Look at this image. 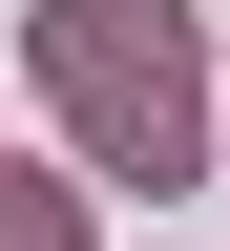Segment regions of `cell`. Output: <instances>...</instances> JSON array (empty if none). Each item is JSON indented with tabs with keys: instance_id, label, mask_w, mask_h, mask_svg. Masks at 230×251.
<instances>
[{
	"instance_id": "7a4b0ae2",
	"label": "cell",
	"mask_w": 230,
	"mask_h": 251,
	"mask_svg": "<svg viewBox=\"0 0 230 251\" xmlns=\"http://www.w3.org/2000/svg\"><path fill=\"white\" fill-rule=\"evenodd\" d=\"M0 251H84V230H63V188H0Z\"/></svg>"
},
{
	"instance_id": "6da1fadb",
	"label": "cell",
	"mask_w": 230,
	"mask_h": 251,
	"mask_svg": "<svg viewBox=\"0 0 230 251\" xmlns=\"http://www.w3.org/2000/svg\"><path fill=\"white\" fill-rule=\"evenodd\" d=\"M42 84L84 105V147H105L126 188H188V147H209V63H188V0H63V21H42Z\"/></svg>"
}]
</instances>
